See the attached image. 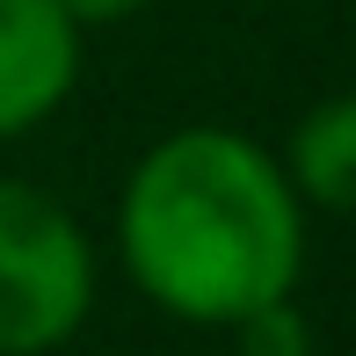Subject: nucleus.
Returning <instances> with one entry per match:
<instances>
[{"label": "nucleus", "instance_id": "2", "mask_svg": "<svg viewBox=\"0 0 356 356\" xmlns=\"http://www.w3.org/2000/svg\"><path fill=\"white\" fill-rule=\"evenodd\" d=\"M95 305V248L51 189L0 175V356H51Z\"/></svg>", "mask_w": 356, "mask_h": 356}, {"label": "nucleus", "instance_id": "6", "mask_svg": "<svg viewBox=\"0 0 356 356\" xmlns=\"http://www.w3.org/2000/svg\"><path fill=\"white\" fill-rule=\"evenodd\" d=\"M58 8H66L80 29H109V22H131L145 0H58Z\"/></svg>", "mask_w": 356, "mask_h": 356}, {"label": "nucleus", "instance_id": "5", "mask_svg": "<svg viewBox=\"0 0 356 356\" xmlns=\"http://www.w3.org/2000/svg\"><path fill=\"white\" fill-rule=\"evenodd\" d=\"M225 334L240 342V356H313V327H305V313H298L291 298L254 305V313L233 320Z\"/></svg>", "mask_w": 356, "mask_h": 356}, {"label": "nucleus", "instance_id": "4", "mask_svg": "<svg viewBox=\"0 0 356 356\" xmlns=\"http://www.w3.org/2000/svg\"><path fill=\"white\" fill-rule=\"evenodd\" d=\"M284 175L305 211H356V95H327L298 117Z\"/></svg>", "mask_w": 356, "mask_h": 356}, {"label": "nucleus", "instance_id": "1", "mask_svg": "<svg viewBox=\"0 0 356 356\" xmlns=\"http://www.w3.org/2000/svg\"><path fill=\"white\" fill-rule=\"evenodd\" d=\"M117 254L168 320L233 327L305 277V204L233 124H182L124 175Z\"/></svg>", "mask_w": 356, "mask_h": 356}, {"label": "nucleus", "instance_id": "3", "mask_svg": "<svg viewBox=\"0 0 356 356\" xmlns=\"http://www.w3.org/2000/svg\"><path fill=\"white\" fill-rule=\"evenodd\" d=\"M80 37L58 0H0V145L51 124L80 88Z\"/></svg>", "mask_w": 356, "mask_h": 356}]
</instances>
